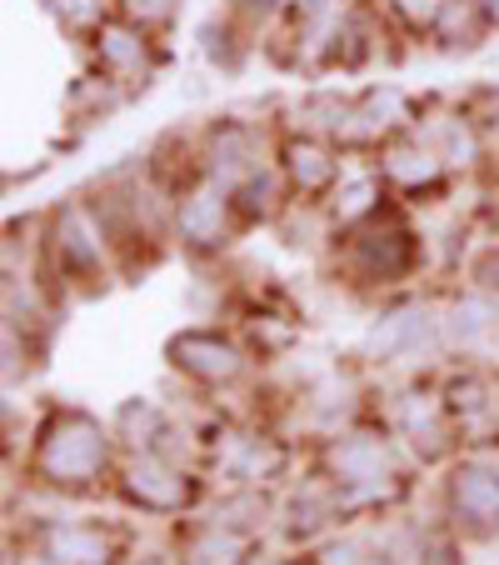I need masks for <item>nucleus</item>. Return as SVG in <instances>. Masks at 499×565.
<instances>
[{
  "label": "nucleus",
  "mask_w": 499,
  "mask_h": 565,
  "mask_svg": "<svg viewBox=\"0 0 499 565\" xmlns=\"http://www.w3.org/2000/svg\"><path fill=\"white\" fill-rule=\"evenodd\" d=\"M380 175H350L340 181V191L329 195V215L340 225H355V221H370L375 205H380Z\"/></svg>",
  "instance_id": "obj_21"
},
{
  "label": "nucleus",
  "mask_w": 499,
  "mask_h": 565,
  "mask_svg": "<svg viewBox=\"0 0 499 565\" xmlns=\"http://www.w3.org/2000/svg\"><path fill=\"white\" fill-rule=\"evenodd\" d=\"M370 555H375V551H370L365 541L345 535V541H335V545H325V551H319V565H365Z\"/></svg>",
  "instance_id": "obj_27"
},
{
  "label": "nucleus",
  "mask_w": 499,
  "mask_h": 565,
  "mask_svg": "<svg viewBox=\"0 0 499 565\" xmlns=\"http://www.w3.org/2000/svg\"><path fill=\"white\" fill-rule=\"evenodd\" d=\"M45 565H110L116 561V535L86 521H55L41 535Z\"/></svg>",
  "instance_id": "obj_10"
},
{
  "label": "nucleus",
  "mask_w": 499,
  "mask_h": 565,
  "mask_svg": "<svg viewBox=\"0 0 499 565\" xmlns=\"http://www.w3.org/2000/svg\"><path fill=\"white\" fill-rule=\"evenodd\" d=\"M110 470V430L86 411H55L35 440V476L55 491H86Z\"/></svg>",
  "instance_id": "obj_1"
},
{
  "label": "nucleus",
  "mask_w": 499,
  "mask_h": 565,
  "mask_svg": "<svg viewBox=\"0 0 499 565\" xmlns=\"http://www.w3.org/2000/svg\"><path fill=\"white\" fill-rule=\"evenodd\" d=\"M430 146L445 156V166H475L479 150H485V136H479V126L469 116H440L435 130H430Z\"/></svg>",
  "instance_id": "obj_20"
},
{
  "label": "nucleus",
  "mask_w": 499,
  "mask_h": 565,
  "mask_svg": "<svg viewBox=\"0 0 499 565\" xmlns=\"http://www.w3.org/2000/svg\"><path fill=\"white\" fill-rule=\"evenodd\" d=\"M445 175V156L430 140H390L384 146V181L404 185V191H430Z\"/></svg>",
  "instance_id": "obj_14"
},
{
  "label": "nucleus",
  "mask_w": 499,
  "mask_h": 565,
  "mask_svg": "<svg viewBox=\"0 0 499 565\" xmlns=\"http://www.w3.org/2000/svg\"><path fill=\"white\" fill-rule=\"evenodd\" d=\"M445 505L469 535L499 531V470L489 460H459L445 480Z\"/></svg>",
  "instance_id": "obj_5"
},
{
  "label": "nucleus",
  "mask_w": 499,
  "mask_h": 565,
  "mask_svg": "<svg viewBox=\"0 0 499 565\" xmlns=\"http://www.w3.org/2000/svg\"><path fill=\"white\" fill-rule=\"evenodd\" d=\"M394 6L410 25H440V15H445V0H394Z\"/></svg>",
  "instance_id": "obj_31"
},
{
  "label": "nucleus",
  "mask_w": 499,
  "mask_h": 565,
  "mask_svg": "<svg viewBox=\"0 0 499 565\" xmlns=\"http://www.w3.org/2000/svg\"><path fill=\"white\" fill-rule=\"evenodd\" d=\"M465 116L479 126V136H485V130H499V90H489V86L475 90V100H469Z\"/></svg>",
  "instance_id": "obj_29"
},
{
  "label": "nucleus",
  "mask_w": 499,
  "mask_h": 565,
  "mask_svg": "<svg viewBox=\"0 0 499 565\" xmlns=\"http://www.w3.org/2000/svg\"><path fill=\"white\" fill-rule=\"evenodd\" d=\"M106 256H110V231L100 221V211L90 205H61L51 215V260L55 270L80 280L106 276Z\"/></svg>",
  "instance_id": "obj_3"
},
{
  "label": "nucleus",
  "mask_w": 499,
  "mask_h": 565,
  "mask_svg": "<svg viewBox=\"0 0 499 565\" xmlns=\"http://www.w3.org/2000/svg\"><path fill=\"white\" fill-rule=\"evenodd\" d=\"M449 406L440 401V395H430V391H410L400 401V430H404V440H410L420 456H440L445 450V440H449Z\"/></svg>",
  "instance_id": "obj_13"
},
{
  "label": "nucleus",
  "mask_w": 499,
  "mask_h": 565,
  "mask_svg": "<svg viewBox=\"0 0 499 565\" xmlns=\"http://www.w3.org/2000/svg\"><path fill=\"white\" fill-rule=\"evenodd\" d=\"M250 531H235V525L210 521L191 545H185V561L191 565H250Z\"/></svg>",
  "instance_id": "obj_17"
},
{
  "label": "nucleus",
  "mask_w": 499,
  "mask_h": 565,
  "mask_svg": "<svg viewBox=\"0 0 499 565\" xmlns=\"http://www.w3.org/2000/svg\"><path fill=\"white\" fill-rule=\"evenodd\" d=\"M495 320H499L495 296H485V290H469V296H459L455 306H449L445 335L455 345H475V341H485V335L495 331Z\"/></svg>",
  "instance_id": "obj_19"
},
{
  "label": "nucleus",
  "mask_w": 499,
  "mask_h": 565,
  "mask_svg": "<svg viewBox=\"0 0 499 565\" xmlns=\"http://www.w3.org/2000/svg\"><path fill=\"white\" fill-rule=\"evenodd\" d=\"M489 15H495V21H499V0H489Z\"/></svg>",
  "instance_id": "obj_32"
},
{
  "label": "nucleus",
  "mask_w": 499,
  "mask_h": 565,
  "mask_svg": "<svg viewBox=\"0 0 499 565\" xmlns=\"http://www.w3.org/2000/svg\"><path fill=\"white\" fill-rule=\"evenodd\" d=\"M205 160H210V181H220L225 191H235L245 175H256L260 166H265V160H260V146H256V130L250 126H220L210 136Z\"/></svg>",
  "instance_id": "obj_12"
},
{
  "label": "nucleus",
  "mask_w": 499,
  "mask_h": 565,
  "mask_svg": "<svg viewBox=\"0 0 499 565\" xmlns=\"http://www.w3.org/2000/svg\"><path fill=\"white\" fill-rule=\"evenodd\" d=\"M110 565H120V561H110Z\"/></svg>",
  "instance_id": "obj_33"
},
{
  "label": "nucleus",
  "mask_w": 499,
  "mask_h": 565,
  "mask_svg": "<svg viewBox=\"0 0 499 565\" xmlns=\"http://www.w3.org/2000/svg\"><path fill=\"white\" fill-rule=\"evenodd\" d=\"M165 355H171L175 371H185L191 381H200V385H235L245 375L240 345H230L225 335H215V331H181Z\"/></svg>",
  "instance_id": "obj_8"
},
{
  "label": "nucleus",
  "mask_w": 499,
  "mask_h": 565,
  "mask_svg": "<svg viewBox=\"0 0 499 565\" xmlns=\"http://www.w3.org/2000/svg\"><path fill=\"white\" fill-rule=\"evenodd\" d=\"M469 280H475V290H485V296H499V246L479 250V260L469 266Z\"/></svg>",
  "instance_id": "obj_30"
},
{
  "label": "nucleus",
  "mask_w": 499,
  "mask_h": 565,
  "mask_svg": "<svg viewBox=\"0 0 499 565\" xmlns=\"http://www.w3.org/2000/svg\"><path fill=\"white\" fill-rule=\"evenodd\" d=\"M120 11L130 25H165L181 11V0H120Z\"/></svg>",
  "instance_id": "obj_25"
},
{
  "label": "nucleus",
  "mask_w": 499,
  "mask_h": 565,
  "mask_svg": "<svg viewBox=\"0 0 499 565\" xmlns=\"http://www.w3.org/2000/svg\"><path fill=\"white\" fill-rule=\"evenodd\" d=\"M96 55H100V71L110 81H145L150 71V45L140 35V25H100L96 31Z\"/></svg>",
  "instance_id": "obj_15"
},
{
  "label": "nucleus",
  "mask_w": 499,
  "mask_h": 565,
  "mask_svg": "<svg viewBox=\"0 0 499 565\" xmlns=\"http://www.w3.org/2000/svg\"><path fill=\"white\" fill-rule=\"evenodd\" d=\"M404 120H410V100H404V90L380 86V90H370V96H360L350 106V130H345V136L350 140H380V136H390V130H400Z\"/></svg>",
  "instance_id": "obj_16"
},
{
  "label": "nucleus",
  "mask_w": 499,
  "mask_h": 565,
  "mask_svg": "<svg viewBox=\"0 0 499 565\" xmlns=\"http://www.w3.org/2000/svg\"><path fill=\"white\" fill-rule=\"evenodd\" d=\"M230 205L235 195L220 181H200L181 195L175 205V235H181L191 250H215L225 246V231H230Z\"/></svg>",
  "instance_id": "obj_9"
},
{
  "label": "nucleus",
  "mask_w": 499,
  "mask_h": 565,
  "mask_svg": "<svg viewBox=\"0 0 499 565\" xmlns=\"http://www.w3.org/2000/svg\"><path fill=\"white\" fill-rule=\"evenodd\" d=\"M235 205H240L245 215H270L275 211V195H280V185H275V175L265 171V166H260L256 175H245L240 185H235Z\"/></svg>",
  "instance_id": "obj_23"
},
{
  "label": "nucleus",
  "mask_w": 499,
  "mask_h": 565,
  "mask_svg": "<svg viewBox=\"0 0 499 565\" xmlns=\"http://www.w3.org/2000/svg\"><path fill=\"white\" fill-rule=\"evenodd\" d=\"M414 565H465V555H459L455 541L435 535V541H420V551H414Z\"/></svg>",
  "instance_id": "obj_28"
},
{
  "label": "nucleus",
  "mask_w": 499,
  "mask_h": 565,
  "mask_svg": "<svg viewBox=\"0 0 499 565\" xmlns=\"http://www.w3.org/2000/svg\"><path fill=\"white\" fill-rule=\"evenodd\" d=\"M51 11L75 31H90L100 21V0H51Z\"/></svg>",
  "instance_id": "obj_26"
},
{
  "label": "nucleus",
  "mask_w": 499,
  "mask_h": 565,
  "mask_svg": "<svg viewBox=\"0 0 499 565\" xmlns=\"http://www.w3.org/2000/svg\"><path fill=\"white\" fill-rule=\"evenodd\" d=\"M440 335H445V320H435L430 306H400L375 320V331L365 345H370V355H380V361H414V355L435 351Z\"/></svg>",
  "instance_id": "obj_7"
},
{
  "label": "nucleus",
  "mask_w": 499,
  "mask_h": 565,
  "mask_svg": "<svg viewBox=\"0 0 499 565\" xmlns=\"http://www.w3.org/2000/svg\"><path fill=\"white\" fill-rule=\"evenodd\" d=\"M445 406H449V416H455L459 426L485 420L489 416V381H485V375H459V381H449Z\"/></svg>",
  "instance_id": "obj_22"
},
{
  "label": "nucleus",
  "mask_w": 499,
  "mask_h": 565,
  "mask_svg": "<svg viewBox=\"0 0 499 565\" xmlns=\"http://www.w3.org/2000/svg\"><path fill=\"white\" fill-rule=\"evenodd\" d=\"M171 436V420H165V411L155 406V401H126L116 416V440H126L130 450H160V440Z\"/></svg>",
  "instance_id": "obj_18"
},
{
  "label": "nucleus",
  "mask_w": 499,
  "mask_h": 565,
  "mask_svg": "<svg viewBox=\"0 0 499 565\" xmlns=\"http://www.w3.org/2000/svg\"><path fill=\"white\" fill-rule=\"evenodd\" d=\"M335 171H340V166H335V150L319 136H295L280 150V175H285V185L295 195H325L329 185H335Z\"/></svg>",
  "instance_id": "obj_11"
},
{
  "label": "nucleus",
  "mask_w": 499,
  "mask_h": 565,
  "mask_svg": "<svg viewBox=\"0 0 499 565\" xmlns=\"http://www.w3.org/2000/svg\"><path fill=\"white\" fill-rule=\"evenodd\" d=\"M120 491H126L130 505H140L150 515H181L195 495V480L175 460L155 456V450H140L120 470Z\"/></svg>",
  "instance_id": "obj_4"
},
{
  "label": "nucleus",
  "mask_w": 499,
  "mask_h": 565,
  "mask_svg": "<svg viewBox=\"0 0 499 565\" xmlns=\"http://www.w3.org/2000/svg\"><path fill=\"white\" fill-rule=\"evenodd\" d=\"M325 466H329L335 491L355 495V501H375V495L394 491L390 440L375 436V430H350V436H340L335 446L325 450Z\"/></svg>",
  "instance_id": "obj_2"
},
{
  "label": "nucleus",
  "mask_w": 499,
  "mask_h": 565,
  "mask_svg": "<svg viewBox=\"0 0 499 565\" xmlns=\"http://www.w3.org/2000/svg\"><path fill=\"white\" fill-rule=\"evenodd\" d=\"M280 450L265 446V440H240V450H235V476L245 480H270L280 470Z\"/></svg>",
  "instance_id": "obj_24"
},
{
  "label": "nucleus",
  "mask_w": 499,
  "mask_h": 565,
  "mask_svg": "<svg viewBox=\"0 0 499 565\" xmlns=\"http://www.w3.org/2000/svg\"><path fill=\"white\" fill-rule=\"evenodd\" d=\"M414 256H420V246H414V235L404 225H365L350 241V270L370 286L404 280L414 270Z\"/></svg>",
  "instance_id": "obj_6"
}]
</instances>
